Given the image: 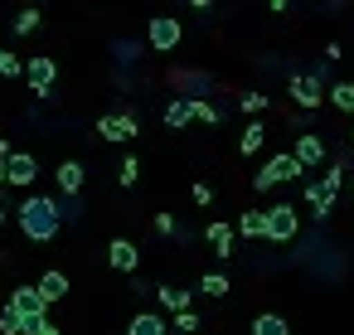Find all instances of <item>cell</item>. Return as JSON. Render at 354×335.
<instances>
[{
  "label": "cell",
  "mask_w": 354,
  "mask_h": 335,
  "mask_svg": "<svg viewBox=\"0 0 354 335\" xmlns=\"http://www.w3.org/2000/svg\"><path fill=\"white\" fill-rule=\"evenodd\" d=\"M35 287H39V296H44V301H49V306H54V301H64V296H68V277H64V272H59V267H49V272H44V277H39V282H35Z\"/></svg>",
  "instance_id": "9a60e30c"
},
{
  "label": "cell",
  "mask_w": 354,
  "mask_h": 335,
  "mask_svg": "<svg viewBox=\"0 0 354 335\" xmlns=\"http://www.w3.org/2000/svg\"><path fill=\"white\" fill-rule=\"evenodd\" d=\"M349 136H354V127H349Z\"/></svg>",
  "instance_id": "8d00e7d4"
},
{
  "label": "cell",
  "mask_w": 354,
  "mask_h": 335,
  "mask_svg": "<svg viewBox=\"0 0 354 335\" xmlns=\"http://www.w3.org/2000/svg\"><path fill=\"white\" fill-rule=\"evenodd\" d=\"M325 98H330V107H339V112H354V83H335Z\"/></svg>",
  "instance_id": "603a6c76"
},
{
  "label": "cell",
  "mask_w": 354,
  "mask_h": 335,
  "mask_svg": "<svg viewBox=\"0 0 354 335\" xmlns=\"http://www.w3.org/2000/svg\"><path fill=\"white\" fill-rule=\"evenodd\" d=\"M301 233V214H296V204H272L267 209V243H291Z\"/></svg>",
  "instance_id": "277c9868"
},
{
  "label": "cell",
  "mask_w": 354,
  "mask_h": 335,
  "mask_svg": "<svg viewBox=\"0 0 354 335\" xmlns=\"http://www.w3.org/2000/svg\"><path fill=\"white\" fill-rule=\"evenodd\" d=\"M54 180H59V194H83V185H88V165H83V161H64V165L54 170Z\"/></svg>",
  "instance_id": "7c38bea8"
},
{
  "label": "cell",
  "mask_w": 354,
  "mask_h": 335,
  "mask_svg": "<svg viewBox=\"0 0 354 335\" xmlns=\"http://www.w3.org/2000/svg\"><path fill=\"white\" fill-rule=\"evenodd\" d=\"M228 287H233V282H228L223 272H204V282H199L204 296H228Z\"/></svg>",
  "instance_id": "cb8c5ba5"
},
{
  "label": "cell",
  "mask_w": 354,
  "mask_h": 335,
  "mask_svg": "<svg viewBox=\"0 0 354 335\" xmlns=\"http://www.w3.org/2000/svg\"><path fill=\"white\" fill-rule=\"evenodd\" d=\"M59 214L64 219H83V194H64L59 199Z\"/></svg>",
  "instance_id": "83f0119b"
},
{
  "label": "cell",
  "mask_w": 354,
  "mask_h": 335,
  "mask_svg": "<svg viewBox=\"0 0 354 335\" xmlns=\"http://www.w3.org/2000/svg\"><path fill=\"white\" fill-rule=\"evenodd\" d=\"M194 204H214V185L199 180V185H194Z\"/></svg>",
  "instance_id": "1f68e13d"
},
{
  "label": "cell",
  "mask_w": 354,
  "mask_h": 335,
  "mask_svg": "<svg viewBox=\"0 0 354 335\" xmlns=\"http://www.w3.org/2000/svg\"><path fill=\"white\" fill-rule=\"evenodd\" d=\"M252 335H291V325H286V316H277V311H262V316L252 320Z\"/></svg>",
  "instance_id": "44dd1931"
},
{
  "label": "cell",
  "mask_w": 354,
  "mask_h": 335,
  "mask_svg": "<svg viewBox=\"0 0 354 335\" xmlns=\"http://www.w3.org/2000/svg\"><path fill=\"white\" fill-rule=\"evenodd\" d=\"M54 78H59V69H54L49 54H35V59L25 64V83H30V93H39V98H54Z\"/></svg>",
  "instance_id": "8992f818"
},
{
  "label": "cell",
  "mask_w": 354,
  "mask_h": 335,
  "mask_svg": "<svg viewBox=\"0 0 354 335\" xmlns=\"http://www.w3.org/2000/svg\"><path fill=\"white\" fill-rule=\"evenodd\" d=\"M262 141H267V127H262V122H248V127H243V136H238V151H243V156H257V151H262Z\"/></svg>",
  "instance_id": "ac0fdd59"
},
{
  "label": "cell",
  "mask_w": 354,
  "mask_h": 335,
  "mask_svg": "<svg viewBox=\"0 0 354 335\" xmlns=\"http://www.w3.org/2000/svg\"><path fill=\"white\" fill-rule=\"evenodd\" d=\"M107 262H112L117 272H136V262H141V248H136L131 238H112V248H107Z\"/></svg>",
  "instance_id": "4fadbf2b"
},
{
  "label": "cell",
  "mask_w": 354,
  "mask_h": 335,
  "mask_svg": "<svg viewBox=\"0 0 354 335\" xmlns=\"http://www.w3.org/2000/svg\"><path fill=\"white\" fill-rule=\"evenodd\" d=\"M15 224H20V233H25L30 243H54L59 228H64L59 199H49V194H30V199H20V204H15Z\"/></svg>",
  "instance_id": "6da1fadb"
},
{
  "label": "cell",
  "mask_w": 354,
  "mask_h": 335,
  "mask_svg": "<svg viewBox=\"0 0 354 335\" xmlns=\"http://www.w3.org/2000/svg\"><path fill=\"white\" fill-rule=\"evenodd\" d=\"M6 219H10V214H6V204H0V228H6Z\"/></svg>",
  "instance_id": "e575fe53"
},
{
  "label": "cell",
  "mask_w": 354,
  "mask_h": 335,
  "mask_svg": "<svg viewBox=\"0 0 354 335\" xmlns=\"http://www.w3.org/2000/svg\"><path fill=\"white\" fill-rule=\"evenodd\" d=\"M199 325H204V320H199V316H194V311H180V316H175V320H170V330H185V335H194V330H199Z\"/></svg>",
  "instance_id": "f1b7e54d"
},
{
  "label": "cell",
  "mask_w": 354,
  "mask_h": 335,
  "mask_svg": "<svg viewBox=\"0 0 354 335\" xmlns=\"http://www.w3.org/2000/svg\"><path fill=\"white\" fill-rule=\"evenodd\" d=\"M0 78H25V64L10 49H0Z\"/></svg>",
  "instance_id": "4316f807"
},
{
  "label": "cell",
  "mask_w": 354,
  "mask_h": 335,
  "mask_svg": "<svg viewBox=\"0 0 354 335\" xmlns=\"http://www.w3.org/2000/svg\"><path fill=\"white\" fill-rule=\"evenodd\" d=\"M286 88H291V98H296L301 107H310V112L325 102V93H320V78H315V73H291V83H286Z\"/></svg>",
  "instance_id": "9c48e42d"
},
{
  "label": "cell",
  "mask_w": 354,
  "mask_h": 335,
  "mask_svg": "<svg viewBox=\"0 0 354 335\" xmlns=\"http://www.w3.org/2000/svg\"><path fill=\"white\" fill-rule=\"evenodd\" d=\"M39 335H59V325H54V320H49V325H44V330H39Z\"/></svg>",
  "instance_id": "836d02e7"
},
{
  "label": "cell",
  "mask_w": 354,
  "mask_h": 335,
  "mask_svg": "<svg viewBox=\"0 0 354 335\" xmlns=\"http://www.w3.org/2000/svg\"><path fill=\"white\" fill-rule=\"evenodd\" d=\"M39 20H44V15H39V10H20V15H15V25H10V30H15V35H35V30H39Z\"/></svg>",
  "instance_id": "484cf974"
},
{
  "label": "cell",
  "mask_w": 354,
  "mask_h": 335,
  "mask_svg": "<svg viewBox=\"0 0 354 335\" xmlns=\"http://www.w3.org/2000/svg\"><path fill=\"white\" fill-rule=\"evenodd\" d=\"M10 306L25 316V325H30V320H49V301L39 296V287H35V282L15 287V291H10Z\"/></svg>",
  "instance_id": "52a82bcc"
},
{
  "label": "cell",
  "mask_w": 354,
  "mask_h": 335,
  "mask_svg": "<svg viewBox=\"0 0 354 335\" xmlns=\"http://www.w3.org/2000/svg\"><path fill=\"white\" fill-rule=\"evenodd\" d=\"M156 301H160L165 311H175V316H180V311H189V301H194V296H189L185 287H156Z\"/></svg>",
  "instance_id": "2e32d148"
},
{
  "label": "cell",
  "mask_w": 354,
  "mask_h": 335,
  "mask_svg": "<svg viewBox=\"0 0 354 335\" xmlns=\"http://www.w3.org/2000/svg\"><path fill=\"white\" fill-rule=\"evenodd\" d=\"M39 180V161L30 156V151H15L10 161H6V185H20V190H30Z\"/></svg>",
  "instance_id": "ba28073f"
},
{
  "label": "cell",
  "mask_w": 354,
  "mask_h": 335,
  "mask_svg": "<svg viewBox=\"0 0 354 335\" xmlns=\"http://www.w3.org/2000/svg\"><path fill=\"white\" fill-rule=\"evenodd\" d=\"M301 175H306V170H301V161H296L291 151H277V156L252 175V190H257V194H267L272 185H286V180H301Z\"/></svg>",
  "instance_id": "3957f363"
},
{
  "label": "cell",
  "mask_w": 354,
  "mask_h": 335,
  "mask_svg": "<svg viewBox=\"0 0 354 335\" xmlns=\"http://www.w3.org/2000/svg\"><path fill=\"white\" fill-rule=\"evenodd\" d=\"M180 39H185V25H180L175 15H156V20L146 25V44H151L156 54H170V49H180Z\"/></svg>",
  "instance_id": "5b68a950"
},
{
  "label": "cell",
  "mask_w": 354,
  "mask_h": 335,
  "mask_svg": "<svg viewBox=\"0 0 354 335\" xmlns=\"http://www.w3.org/2000/svg\"><path fill=\"white\" fill-rule=\"evenodd\" d=\"M344 170H349V161H335V165H330V170L315 180V185L306 180V204H310L320 219L330 214V204H335V194H339V185H344Z\"/></svg>",
  "instance_id": "7a4b0ae2"
},
{
  "label": "cell",
  "mask_w": 354,
  "mask_h": 335,
  "mask_svg": "<svg viewBox=\"0 0 354 335\" xmlns=\"http://www.w3.org/2000/svg\"><path fill=\"white\" fill-rule=\"evenodd\" d=\"M291 156L301 161V170H315V165L325 161V141H320L315 132H301V136H296V146H291Z\"/></svg>",
  "instance_id": "8fae6325"
},
{
  "label": "cell",
  "mask_w": 354,
  "mask_h": 335,
  "mask_svg": "<svg viewBox=\"0 0 354 335\" xmlns=\"http://www.w3.org/2000/svg\"><path fill=\"white\" fill-rule=\"evenodd\" d=\"M156 233H165V238H170V233H175V219H170V214H156Z\"/></svg>",
  "instance_id": "d6a6232c"
},
{
  "label": "cell",
  "mask_w": 354,
  "mask_h": 335,
  "mask_svg": "<svg viewBox=\"0 0 354 335\" xmlns=\"http://www.w3.org/2000/svg\"><path fill=\"white\" fill-rule=\"evenodd\" d=\"M0 335H25V316L6 301V306H0Z\"/></svg>",
  "instance_id": "7402d4cb"
},
{
  "label": "cell",
  "mask_w": 354,
  "mask_h": 335,
  "mask_svg": "<svg viewBox=\"0 0 354 335\" xmlns=\"http://www.w3.org/2000/svg\"><path fill=\"white\" fill-rule=\"evenodd\" d=\"M141 127H136V117L131 112H117V117H97V136L102 141H131Z\"/></svg>",
  "instance_id": "30bf717a"
},
{
  "label": "cell",
  "mask_w": 354,
  "mask_h": 335,
  "mask_svg": "<svg viewBox=\"0 0 354 335\" xmlns=\"http://www.w3.org/2000/svg\"><path fill=\"white\" fill-rule=\"evenodd\" d=\"M238 233H243V238H267V209H248V214L238 219Z\"/></svg>",
  "instance_id": "d6986e66"
},
{
  "label": "cell",
  "mask_w": 354,
  "mask_h": 335,
  "mask_svg": "<svg viewBox=\"0 0 354 335\" xmlns=\"http://www.w3.org/2000/svg\"><path fill=\"white\" fill-rule=\"evenodd\" d=\"M349 199H354V190H349Z\"/></svg>",
  "instance_id": "74e56055"
},
{
  "label": "cell",
  "mask_w": 354,
  "mask_h": 335,
  "mask_svg": "<svg viewBox=\"0 0 354 335\" xmlns=\"http://www.w3.org/2000/svg\"><path fill=\"white\" fill-rule=\"evenodd\" d=\"M136 180H141V161H136V156H127V161H122V170H117V185H122V190H131Z\"/></svg>",
  "instance_id": "d4e9b609"
},
{
  "label": "cell",
  "mask_w": 354,
  "mask_h": 335,
  "mask_svg": "<svg viewBox=\"0 0 354 335\" xmlns=\"http://www.w3.org/2000/svg\"><path fill=\"white\" fill-rule=\"evenodd\" d=\"M189 122H194V98H180V102H170V107H165V127H175V132H180V127H189Z\"/></svg>",
  "instance_id": "e0dca14e"
},
{
  "label": "cell",
  "mask_w": 354,
  "mask_h": 335,
  "mask_svg": "<svg viewBox=\"0 0 354 335\" xmlns=\"http://www.w3.org/2000/svg\"><path fill=\"white\" fill-rule=\"evenodd\" d=\"M238 107H243V112H262V107H267V93H243Z\"/></svg>",
  "instance_id": "f546056e"
},
{
  "label": "cell",
  "mask_w": 354,
  "mask_h": 335,
  "mask_svg": "<svg viewBox=\"0 0 354 335\" xmlns=\"http://www.w3.org/2000/svg\"><path fill=\"white\" fill-rule=\"evenodd\" d=\"M0 185H6V161H0Z\"/></svg>",
  "instance_id": "d590c367"
},
{
  "label": "cell",
  "mask_w": 354,
  "mask_h": 335,
  "mask_svg": "<svg viewBox=\"0 0 354 335\" xmlns=\"http://www.w3.org/2000/svg\"><path fill=\"white\" fill-rule=\"evenodd\" d=\"M194 117H199V122H218V107L204 102V98H194Z\"/></svg>",
  "instance_id": "4dcf8cb0"
},
{
  "label": "cell",
  "mask_w": 354,
  "mask_h": 335,
  "mask_svg": "<svg viewBox=\"0 0 354 335\" xmlns=\"http://www.w3.org/2000/svg\"><path fill=\"white\" fill-rule=\"evenodd\" d=\"M127 335H170V320L156 316V311H136L131 325H127Z\"/></svg>",
  "instance_id": "5bb4252c"
},
{
  "label": "cell",
  "mask_w": 354,
  "mask_h": 335,
  "mask_svg": "<svg viewBox=\"0 0 354 335\" xmlns=\"http://www.w3.org/2000/svg\"><path fill=\"white\" fill-rule=\"evenodd\" d=\"M204 238L214 243V253H218V257H233V228H228V224H209V228H204Z\"/></svg>",
  "instance_id": "ffe728a7"
}]
</instances>
